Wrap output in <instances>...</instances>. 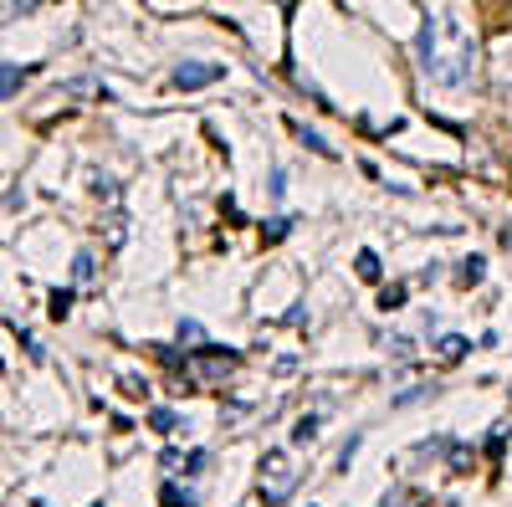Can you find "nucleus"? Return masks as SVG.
Returning <instances> with one entry per match:
<instances>
[{
    "mask_svg": "<svg viewBox=\"0 0 512 507\" xmlns=\"http://www.w3.org/2000/svg\"><path fill=\"white\" fill-rule=\"evenodd\" d=\"M415 57L436 88H466L477 77V36L451 16H425L415 36Z\"/></svg>",
    "mask_w": 512,
    "mask_h": 507,
    "instance_id": "nucleus-1",
    "label": "nucleus"
},
{
    "mask_svg": "<svg viewBox=\"0 0 512 507\" xmlns=\"http://www.w3.org/2000/svg\"><path fill=\"white\" fill-rule=\"evenodd\" d=\"M297 482H303V467H297V461H292L287 451H272V456L262 461V477H256V487H262L267 507L287 502V497L297 492Z\"/></svg>",
    "mask_w": 512,
    "mask_h": 507,
    "instance_id": "nucleus-2",
    "label": "nucleus"
},
{
    "mask_svg": "<svg viewBox=\"0 0 512 507\" xmlns=\"http://www.w3.org/2000/svg\"><path fill=\"white\" fill-rule=\"evenodd\" d=\"M221 77H226V67H216V62H180L175 67V88L195 93V88H210V82H221Z\"/></svg>",
    "mask_w": 512,
    "mask_h": 507,
    "instance_id": "nucleus-3",
    "label": "nucleus"
},
{
    "mask_svg": "<svg viewBox=\"0 0 512 507\" xmlns=\"http://www.w3.org/2000/svg\"><path fill=\"white\" fill-rule=\"evenodd\" d=\"M190 369H195L200 379H226V374L236 369V354H231V349H200Z\"/></svg>",
    "mask_w": 512,
    "mask_h": 507,
    "instance_id": "nucleus-4",
    "label": "nucleus"
},
{
    "mask_svg": "<svg viewBox=\"0 0 512 507\" xmlns=\"http://www.w3.org/2000/svg\"><path fill=\"white\" fill-rule=\"evenodd\" d=\"M318 431H323V420L303 415V420H297V431H292V441H318Z\"/></svg>",
    "mask_w": 512,
    "mask_h": 507,
    "instance_id": "nucleus-5",
    "label": "nucleus"
},
{
    "mask_svg": "<svg viewBox=\"0 0 512 507\" xmlns=\"http://www.w3.org/2000/svg\"><path fill=\"white\" fill-rule=\"evenodd\" d=\"M292 134H297V139H303L308 149H318V154H333V149H328V144H323V139H318V134L308 129V123H292Z\"/></svg>",
    "mask_w": 512,
    "mask_h": 507,
    "instance_id": "nucleus-6",
    "label": "nucleus"
},
{
    "mask_svg": "<svg viewBox=\"0 0 512 507\" xmlns=\"http://www.w3.org/2000/svg\"><path fill=\"white\" fill-rule=\"evenodd\" d=\"M466 354V338L461 333H446V344H441V359H461Z\"/></svg>",
    "mask_w": 512,
    "mask_h": 507,
    "instance_id": "nucleus-7",
    "label": "nucleus"
},
{
    "mask_svg": "<svg viewBox=\"0 0 512 507\" xmlns=\"http://www.w3.org/2000/svg\"><path fill=\"white\" fill-rule=\"evenodd\" d=\"M190 502H195L190 487H185V492H180V487H164V507H190Z\"/></svg>",
    "mask_w": 512,
    "mask_h": 507,
    "instance_id": "nucleus-8",
    "label": "nucleus"
},
{
    "mask_svg": "<svg viewBox=\"0 0 512 507\" xmlns=\"http://www.w3.org/2000/svg\"><path fill=\"white\" fill-rule=\"evenodd\" d=\"M482 272H487V262H482V257H472V262H461V282H482Z\"/></svg>",
    "mask_w": 512,
    "mask_h": 507,
    "instance_id": "nucleus-9",
    "label": "nucleus"
},
{
    "mask_svg": "<svg viewBox=\"0 0 512 507\" xmlns=\"http://www.w3.org/2000/svg\"><path fill=\"white\" fill-rule=\"evenodd\" d=\"M405 303V287H384V298H379V308H400Z\"/></svg>",
    "mask_w": 512,
    "mask_h": 507,
    "instance_id": "nucleus-10",
    "label": "nucleus"
},
{
    "mask_svg": "<svg viewBox=\"0 0 512 507\" xmlns=\"http://www.w3.org/2000/svg\"><path fill=\"white\" fill-rule=\"evenodd\" d=\"M180 338H185V344H200L205 333H200V323H180Z\"/></svg>",
    "mask_w": 512,
    "mask_h": 507,
    "instance_id": "nucleus-11",
    "label": "nucleus"
},
{
    "mask_svg": "<svg viewBox=\"0 0 512 507\" xmlns=\"http://www.w3.org/2000/svg\"><path fill=\"white\" fill-rule=\"evenodd\" d=\"M154 431H175V415H169V410H154Z\"/></svg>",
    "mask_w": 512,
    "mask_h": 507,
    "instance_id": "nucleus-12",
    "label": "nucleus"
},
{
    "mask_svg": "<svg viewBox=\"0 0 512 507\" xmlns=\"http://www.w3.org/2000/svg\"><path fill=\"white\" fill-rule=\"evenodd\" d=\"M359 272H364V277H379V262H374V251H364V257H359Z\"/></svg>",
    "mask_w": 512,
    "mask_h": 507,
    "instance_id": "nucleus-13",
    "label": "nucleus"
},
{
    "mask_svg": "<svg viewBox=\"0 0 512 507\" xmlns=\"http://www.w3.org/2000/svg\"><path fill=\"white\" fill-rule=\"evenodd\" d=\"M507 246H512V236H507Z\"/></svg>",
    "mask_w": 512,
    "mask_h": 507,
    "instance_id": "nucleus-14",
    "label": "nucleus"
}]
</instances>
